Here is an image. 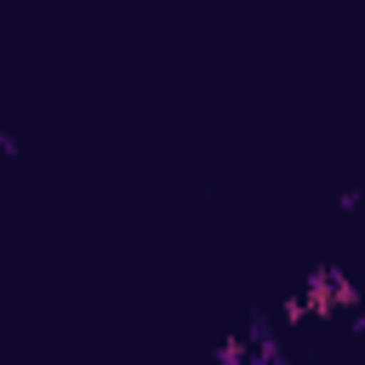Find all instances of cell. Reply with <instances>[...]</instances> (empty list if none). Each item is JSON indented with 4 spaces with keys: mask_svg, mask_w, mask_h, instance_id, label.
Wrapping results in <instances>:
<instances>
[{
    "mask_svg": "<svg viewBox=\"0 0 365 365\" xmlns=\"http://www.w3.org/2000/svg\"><path fill=\"white\" fill-rule=\"evenodd\" d=\"M348 302H354V285H348L336 268H325V274L308 279V308H314V314H336V308H348Z\"/></svg>",
    "mask_w": 365,
    "mask_h": 365,
    "instance_id": "obj_1",
    "label": "cell"
},
{
    "mask_svg": "<svg viewBox=\"0 0 365 365\" xmlns=\"http://www.w3.org/2000/svg\"><path fill=\"white\" fill-rule=\"evenodd\" d=\"M240 359H245V348H240V342H228V348L217 354V365H240Z\"/></svg>",
    "mask_w": 365,
    "mask_h": 365,
    "instance_id": "obj_2",
    "label": "cell"
},
{
    "mask_svg": "<svg viewBox=\"0 0 365 365\" xmlns=\"http://www.w3.org/2000/svg\"><path fill=\"white\" fill-rule=\"evenodd\" d=\"M262 365H285V359H262Z\"/></svg>",
    "mask_w": 365,
    "mask_h": 365,
    "instance_id": "obj_3",
    "label": "cell"
}]
</instances>
